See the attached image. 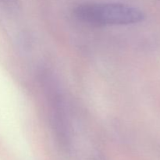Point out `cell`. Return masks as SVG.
I'll return each mask as SVG.
<instances>
[{"mask_svg":"<svg viewBox=\"0 0 160 160\" xmlns=\"http://www.w3.org/2000/svg\"><path fill=\"white\" fill-rule=\"evenodd\" d=\"M74 14L78 20L95 26L134 24L145 18L140 9L122 3H87L78 6Z\"/></svg>","mask_w":160,"mask_h":160,"instance_id":"obj_1","label":"cell"}]
</instances>
